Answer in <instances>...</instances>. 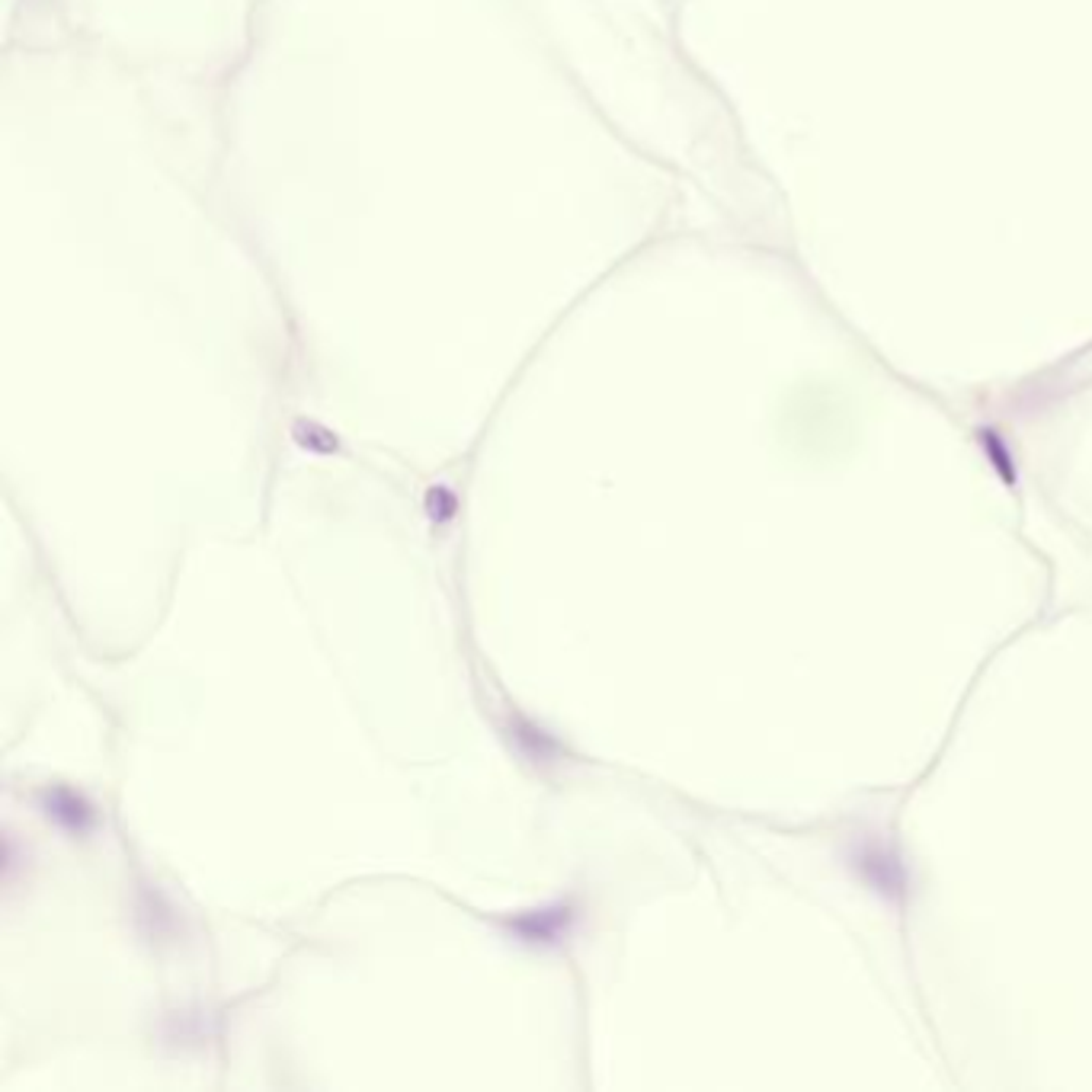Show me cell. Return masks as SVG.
<instances>
[{"label": "cell", "instance_id": "obj_1", "mask_svg": "<svg viewBox=\"0 0 1092 1092\" xmlns=\"http://www.w3.org/2000/svg\"><path fill=\"white\" fill-rule=\"evenodd\" d=\"M49 814H55V817H68L71 820V827H84V820L90 817V811L71 795V792H55V798H52V804H49Z\"/></svg>", "mask_w": 1092, "mask_h": 1092}]
</instances>
